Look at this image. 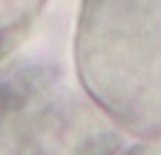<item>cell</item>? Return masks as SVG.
I'll list each match as a JSON object with an SVG mask.
<instances>
[{"instance_id": "2", "label": "cell", "mask_w": 161, "mask_h": 155, "mask_svg": "<svg viewBox=\"0 0 161 155\" xmlns=\"http://www.w3.org/2000/svg\"><path fill=\"white\" fill-rule=\"evenodd\" d=\"M46 0H0V34H8L30 23Z\"/></svg>"}, {"instance_id": "1", "label": "cell", "mask_w": 161, "mask_h": 155, "mask_svg": "<svg viewBox=\"0 0 161 155\" xmlns=\"http://www.w3.org/2000/svg\"><path fill=\"white\" fill-rule=\"evenodd\" d=\"M75 69L119 128L161 136V0H82Z\"/></svg>"}, {"instance_id": "3", "label": "cell", "mask_w": 161, "mask_h": 155, "mask_svg": "<svg viewBox=\"0 0 161 155\" xmlns=\"http://www.w3.org/2000/svg\"><path fill=\"white\" fill-rule=\"evenodd\" d=\"M146 143L142 147H136L128 155H161V136H153V138H144Z\"/></svg>"}]
</instances>
